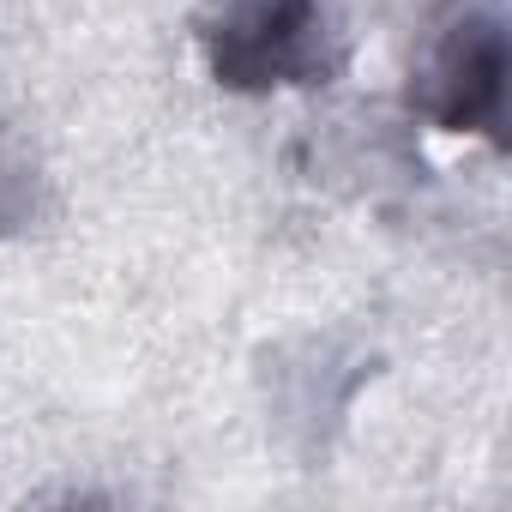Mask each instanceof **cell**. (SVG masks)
I'll use <instances>...</instances> for the list:
<instances>
[{
	"label": "cell",
	"instance_id": "obj_1",
	"mask_svg": "<svg viewBox=\"0 0 512 512\" xmlns=\"http://www.w3.org/2000/svg\"><path fill=\"white\" fill-rule=\"evenodd\" d=\"M308 31H314V0H241V13L223 31L217 67L235 85L284 79L308 61Z\"/></svg>",
	"mask_w": 512,
	"mask_h": 512
}]
</instances>
